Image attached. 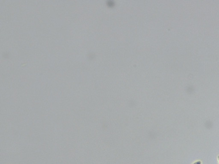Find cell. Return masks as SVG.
I'll list each match as a JSON object with an SVG mask.
<instances>
[{"label": "cell", "mask_w": 219, "mask_h": 164, "mask_svg": "<svg viewBox=\"0 0 219 164\" xmlns=\"http://www.w3.org/2000/svg\"><path fill=\"white\" fill-rule=\"evenodd\" d=\"M193 164H201V162L198 161L196 162Z\"/></svg>", "instance_id": "cell-1"}, {"label": "cell", "mask_w": 219, "mask_h": 164, "mask_svg": "<svg viewBox=\"0 0 219 164\" xmlns=\"http://www.w3.org/2000/svg\"><path fill=\"white\" fill-rule=\"evenodd\" d=\"M218 159L219 162V156H218Z\"/></svg>", "instance_id": "cell-2"}]
</instances>
